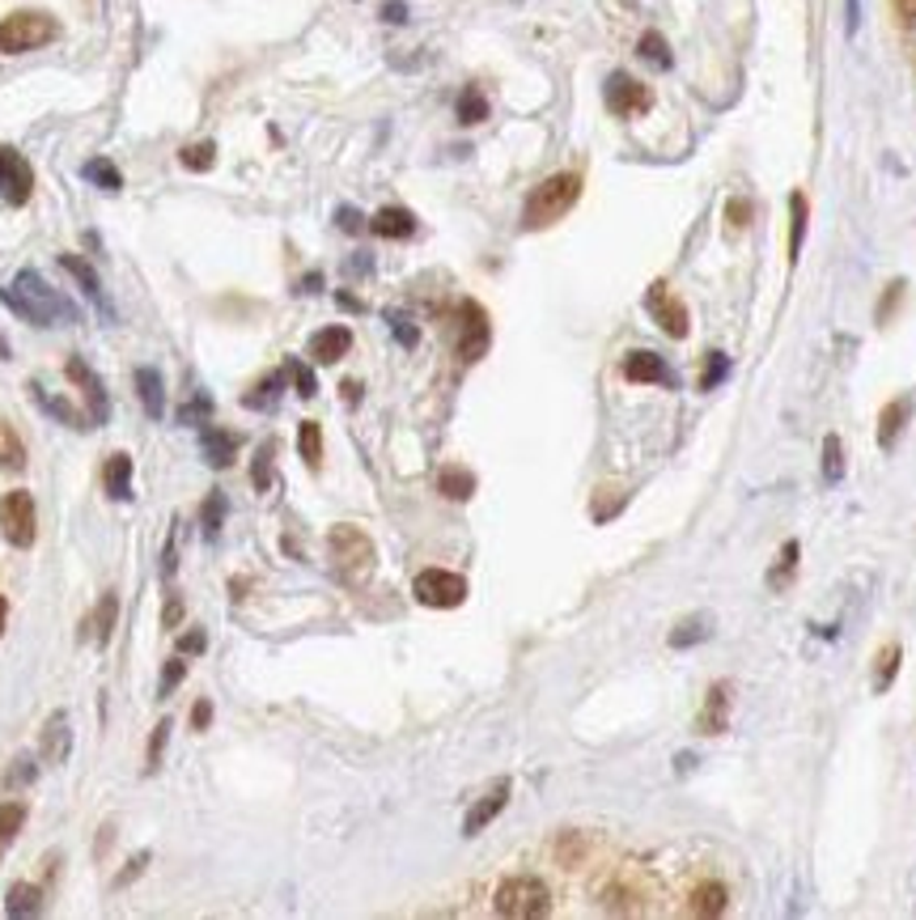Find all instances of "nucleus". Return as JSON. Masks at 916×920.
Instances as JSON below:
<instances>
[{
  "instance_id": "43",
  "label": "nucleus",
  "mask_w": 916,
  "mask_h": 920,
  "mask_svg": "<svg viewBox=\"0 0 916 920\" xmlns=\"http://www.w3.org/2000/svg\"><path fill=\"white\" fill-rule=\"evenodd\" d=\"M797 552H802V547H797V539H790L785 547H781V556H776V565H772V573H769V586H781V582L794 573V568H797Z\"/></svg>"
},
{
  "instance_id": "34",
  "label": "nucleus",
  "mask_w": 916,
  "mask_h": 920,
  "mask_svg": "<svg viewBox=\"0 0 916 920\" xmlns=\"http://www.w3.org/2000/svg\"><path fill=\"white\" fill-rule=\"evenodd\" d=\"M81 174H85L90 183H98L102 191H120L123 188L120 170H115V162H106V158H90V162L81 165Z\"/></svg>"
},
{
  "instance_id": "20",
  "label": "nucleus",
  "mask_w": 916,
  "mask_h": 920,
  "mask_svg": "<svg viewBox=\"0 0 916 920\" xmlns=\"http://www.w3.org/2000/svg\"><path fill=\"white\" fill-rule=\"evenodd\" d=\"M369 230H374L378 237H411L416 234V216H411L408 209H399V204H386V209L374 213Z\"/></svg>"
},
{
  "instance_id": "7",
  "label": "nucleus",
  "mask_w": 916,
  "mask_h": 920,
  "mask_svg": "<svg viewBox=\"0 0 916 920\" xmlns=\"http://www.w3.org/2000/svg\"><path fill=\"white\" fill-rule=\"evenodd\" d=\"M411 594H416V603H425V607L450 611V607H458V603L467 598V582H462L458 573H446V568H425V573L411 582Z\"/></svg>"
},
{
  "instance_id": "30",
  "label": "nucleus",
  "mask_w": 916,
  "mask_h": 920,
  "mask_svg": "<svg viewBox=\"0 0 916 920\" xmlns=\"http://www.w3.org/2000/svg\"><path fill=\"white\" fill-rule=\"evenodd\" d=\"M297 449H302V458H306L311 472L323 467V428L314 425V421H302L297 425Z\"/></svg>"
},
{
  "instance_id": "27",
  "label": "nucleus",
  "mask_w": 916,
  "mask_h": 920,
  "mask_svg": "<svg viewBox=\"0 0 916 920\" xmlns=\"http://www.w3.org/2000/svg\"><path fill=\"white\" fill-rule=\"evenodd\" d=\"M43 908V891L34 887V882H18L13 891H9V899H4V912L9 917H34Z\"/></svg>"
},
{
  "instance_id": "9",
  "label": "nucleus",
  "mask_w": 916,
  "mask_h": 920,
  "mask_svg": "<svg viewBox=\"0 0 916 920\" xmlns=\"http://www.w3.org/2000/svg\"><path fill=\"white\" fill-rule=\"evenodd\" d=\"M603 908L607 912H645L650 908V882H641L637 870L611 873V882L603 887Z\"/></svg>"
},
{
  "instance_id": "54",
  "label": "nucleus",
  "mask_w": 916,
  "mask_h": 920,
  "mask_svg": "<svg viewBox=\"0 0 916 920\" xmlns=\"http://www.w3.org/2000/svg\"><path fill=\"white\" fill-rule=\"evenodd\" d=\"M390 327H395V335L404 340V348H411V344H416V327H411L408 319H399V314H390Z\"/></svg>"
},
{
  "instance_id": "58",
  "label": "nucleus",
  "mask_w": 916,
  "mask_h": 920,
  "mask_svg": "<svg viewBox=\"0 0 916 920\" xmlns=\"http://www.w3.org/2000/svg\"><path fill=\"white\" fill-rule=\"evenodd\" d=\"M383 18H386V22H408V9H404V0H386Z\"/></svg>"
},
{
  "instance_id": "28",
  "label": "nucleus",
  "mask_w": 916,
  "mask_h": 920,
  "mask_svg": "<svg viewBox=\"0 0 916 920\" xmlns=\"http://www.w3.org/2000/svg\"><path fill=\"white\" fill-rule=\"evenodd\" d=\"M43 756L51 759V764H60V759L69 756V717L64 712H55L48 721V734H43Z\"/></svg>"
},
{
  "instance_id": "14",
  "label": "nucleus",
  "mask_w": 916,
  "mask_h": 920,
  "mask_svg": "<svg viewBox=\"0 0 916 920\" xmlns=\"http://www.w3.org/2000/svg\"><path fill=\"white\" fill-rule=\"evenodd\" d=\"M69 378H73L77 386L85 391V400H90V412H94V421L102 425V421H106V412H111L102 378H98V374L90 370V365H85V361H81V356H73V361H69Z\"/></svg>"
},
{
  "instance_id": "22",
  "label": "nucleus",
  "mask_w": 916,
  "mask_h": 920,
  "mask_svg": "<svg viewBox=\"0 0 916 920\" xmlns=\"http://www.w3.org/2000/svg\"><path fill=\"white\" fill-rule=\"evenodd\" d=\"M60 267H64V272H69V276H73V281L81 284V289H85L90 297H94L98 306H102V314L111 319V306H106V297H102V281H98L94 267L81 260V255H60Z\"/></svg>"
},
{
  "instance_id": "55",
  "label": "nucleus",
  "mask_w": 916,
  "mask_h": 920,
  "mask_svg": "<svg viewBox=\"0 0 916 920\" xmlns=\"http://www.w3.org/2000/svg\"><path fill=\"white\" fill-rule=\"evenodd\" d=\"M208 721H213V705H208V700H195L192 726H195V730H208Z\"/></svg>"
},
{
  "instance_id": "48",
  "label": "nucleus",
  "mask_w": 916,
  "mask_h": 920,
  "mask_svg": "<svg viewBox=\"0 0 916 920\" xmlns=\"http://www.w3.org/2000/svg\"><path fill=\"white\" fill-rule=\"evenodd\" d=\"M586 852V840H581L578 831H569V836H560V845H556V857L564 861V866H578V857Z\"/></svg>"
},
{
  "instance_id": "4",
  "label": "nucleus",
  "mask_w": 916,
  "mask_h": 920,
  "mask_svg": "<svg viewBox=\"0 0 916 920\" xmlns=\"http://www.w3.org/2000/svg\"><path fill=\"white\" fill-rule=\"evenodd\" d=\"M492 908H497V917H513V920L548 917L552 912V891L539 878H531V873H518V878H506L497 887Z\"/></svg>"
},
{
  "instance_id": "51",
  "label": "nucleus",
  "mask_w": 916,
  "mask_h": 920,
  "mask_svg": "<svg viewBox=\"0 0 916 920\" xmlns=\"http://www.w3.org/2000/svg\"><path fill=\"white\" fill-rule=\"evenodd\" d=\"M204 649H208V637H204L200 628H195V633H183V637H179V654H204Z\"/></svg>"
},
{
  "instance_id": "49",
  "label": "nucleus",
  "mask_w": 916,
  "mask_h": 920,
  "mask_svg": "<svg viewBox=\"0 0 916 920\" xmlns=\"http://www.w3.org/2000/svg\"><path fill=\"white\" fill-rule=\"evenodd\" d=\"M183 675H187V661H183V658H170V661H166V670H162V696H170L174 687L183 684Z\"/></svg>"
},
{
  "instance_id": "47",
  "label": "nucleus",
  "mask_w": 916,
  "mask_h": 920,
  "mask_svg": "<svg viewBox=\"0 0 916 920\" xmlns=\"http://www.w3.org/2000/svg\"><path fill=\"white\" fill-rule=\"evenodd\" d=\"M704 637H709L704 619H688V624H679V633H671V645L683 649V645H696V640H704Z\"/></svg>"
},
{
  "instance_id": "33",
  "label": "nucleus",
  "mask_w": 916,
  "mask_h": 920,
  "mask_svg": "<svg viewBox=\"0 0 916 920\" xmlns=\"http://www.w3.org/2000/svg\"><path fill=\"white\" fill-rule=\"evenodd\" d=\"M725 705H730V691H725V687H713V691H709V708H704V717H700V730L722 734L725 730Z\"/></svg>"
},
{
  "instance_id": "59",
  "label": "nucleus",
  "mask_w": 916,
  "mask_h": 920,
  "mask_svg": "<svg viewBox=\"0 0 916 920\" xmlns=\"http://www.w3.org/2000/svg\"><path fill=\"white\" fill-rule=\"evenodd\" d=\"M179 619H183V603H179V598H170V603H166V615H162V624H166V628H174Z\"/></svg>"
},
{
  "instance_id": "39",
  "label": "nucleus",
  "mask_w": 916,
  "mask_h": 920,
  "mask_svg": "<svg viewBox=\"0 0 916 920\" xmlns=\"http://www.w3.org/2000/svg\"><path fill=\"white\" fill-rule=\"evenodd\" d=\"M899 645H887L883 654H878V666H874V691H887V687L895 684V670H899Z\"/></svg>"
},
{
  "instance_id": "46",
  "label": "nucleus",
  "mask_w": 916,
  "mask_h": 920,
  "mask_svg": "<svg viewBox=\"0 0 916 920\" xmlns=\"http://www.w3.org/2000/svg\"><path fill=\"white\" fill-rule=\"evenodd\" d=\"M208 412H213V400H208V395H195L192 403H183V412H179V425H195V421L204 425V421H208Z\"/></svg>"
},
{
  "instance_id": "25",
  "label": "nucleus",
  "mask_w": 916,
  "mask_h": 920,
  "mask_svg": "<svg viewBox=\"0 0 916 920\" xmlns=\"http://www.w3.org/2000/svg\"><path fill=\"white\" fill-rule=\"evenodd\" d=\"M30 395L39 400V407H43V412H51L55 421H64L69 428H90V421H85V416L77 412L73 403H69V400H51V395L43 391V386H39V382H30Z\"/></svg>"
},
{
  "instance_id": "19",
  "label": "nucleus",
  "mask_w": 916,
  "mask_h": 920,
  "mask_svg": "<svg viewBox=\"0 0 916 920\" xmlns=\"http://www.w3.org/2000/svg\"><path fill=\"white\" fill-rule=\"evenodd\" d=\"M102 488L111 501H128L132 496V454H111L102 467Z\"/></svg>"
},
{
  "instance_id": "56",
  "label": "nucleus",
  "mask_w": 916,
  "mask_h": 920,
  "mask_svg": "<svg viewBox=\"0 0 916 920\" xmlns=\"http://www.w3.org/2000/svg\"><path fill=\"white\" fill-rule=\"evenodd\" d=\"M747 216H751L747 200H734V204H730V225H734V230H743V225H747Z\"/></svg>"
},
{
  "instance_id": "50",
  "label": "nucleus",
  "mask_w": 916,
  "mask_h": 920,
  "mask_svg": "<svg viewBox=\"0 0 916 920\" xmlns=\"http://www.w3.org/2000/svg\"><path fill=\"white\" fill-rule=\"evenodd\" d=\"M251 479H255V488H259V493L272 484V446L259 449V458H255V475H251Z\"/></svg>"
},
{
  "instance_id": "21",
  "label": "nucleus",
  "mask_w": 916,
  "mask_h": 920,
  "mask_svg": "<svg viewBox=\"0 0 916 920\" xmlns=\"http://www.w3.org/2000/svg\"><path fill=\"white\" fill-rule=\"evenodd\" d=\"M908 416H913V403H908V400L887 403V407H883V416H878V446L892 449L895 442H899L904 425H908Z\"/></svg>"
},
{
  "instance_id": "57",
  "label": "nucleus",
  "mask_w": 916,
  "mask_h": 920,
  "mask_svg": "<svg viewBox=\"0 0 916 920\" xmlns=\"http://www.w3.org/2000/svg\"><path fill=\"white\" fill-rule=\"evenodd\" d=\"M174 552H179V526L170 530V547L166 556H162V577H174Z\"/></svg>"
},
{
  "instance_id": "10",
  "label": "nucleus",
  "mask_w": 916,
  "mask_h": 920,
  "mask_svg": "<svg viewBox=\"0 0 916 920\" xmlns=\"http://www.w3.org/2000/svg\"><path fill=\"white\" fill-rule=\"evenodd\" d=\"M650 90L637 77H628V72H611L607 77V107L615 115H641V111H650Z\"/></svg>"
},
{
  "instance_id": "26",
  "label": "nucleus",
  "mask_w": 916,
  "mask_h": 920,
  "mask_svg": "<svg viewBox=\"0 0 916 920\" xmlns=\"http://www.w3.org/2000/svg\"><path fill=\"white\" fill-rule=\"evenodd\" d=\"M0 467L4 472H22L26 467V442L9 421H0Z\"/></svg>"
},
{
  "instance_id": "6",
  "label": "nucleus",
  "mask_w": 916,
  "mask_h": 920,
  "mask_svg": "<svg viewBox=\"0 0 916 920\" xmlns=\"http://www.w3.org/2000/svg\"><path fill=\"white\" fill-rule=\"evenodd\" d=\"M0 535L13 547H30L39 535V514L30 493H4L0 496Z\"/></svg>"
},
{
  "instance_id": "60",
  "label": "nucleus",
  "mask_w": 916,
  "mask_h": 920,
  "mask_svg": "<svg viewBox=\"0 0 916 920\" xmlns=\"http://www.w3.org/2000/svg\"><path fill=\"white\" fill-rule=\"evenodd\" d=\"M336 302H339V306H348V310H362V302H357L353 293H336Z\"/></svg>"
},
{
  "instance_id": "40",
  "label": "nucleus",
  "mask_w": 916,
  "mask_h": 920,
  "mask_svg": "<svg viewBox=\"0 0 916 920\" xmlns=\"http://www.w3.org/2000/svg\"><path fill=\"white\" fill-rule=\"evenodd\" d=\"M823 475H827V484H841L844 479V449L836 433L823 437Z\"/></svg>"
},
{
  "instance_id": "35",
  "label": "nucleus",
  "mask_w": 916,
  "mask_h": 920,
  "mask_svg": "<svg viewBox=\"0 0 916 920\" xmlns=\"http://www.w3.org/2000/svg\"><path fill=\"white\" fill-rule=\"evenodd\" d=\"M484 119H488V98H484L476 85H467V90L458 94V123L471 128V123H484Z\"/></svg>"
},
{
  "instance_id": "15",
  "label": "nucleus",
  "mask_w": 916,
  "mask_h": 920,
  "mask_svg": "<svg viewBox=\"0 0 916 920\" xmlns=\"http://www.w3.org/2000/svg\"><path fill=\"white\" fill-rule=\"evenodd\" d=\"M200 449H204L208 467H217V472H221V467H230V463H234V454H238V433L204 425V428H200Z\"/></svg>"
},
{
  "instance_id": "37",
  "label": "nucleus",
  "mask_w": 916,
  "mask_h": 920,
  "mask_svg": "<svg viewBox=\"0 0 916 920\" xmlns=\"http://www.w3.org/2000/svg\"><path fill=\"white\" fill-rule=\"evenodd\" d=\"M26 823V806L22 802H4L0 806V852L13 845V836L22 831Z\"/></svg>"
},
{
  "instance_id": "31",
  "label": "nucleus",
  "mask_w": 916,
  "mask_h": 920,
  "mask_svg": "<svg viewBox=\"0 0 916 920\" xmlns=\"http://www.w3.org/2000/svg\"><path fill=\"white\" fill-rule=\"evenodd\" d=\"M790 213H794V225H790V260L797 263V255H802V242H806V216H811V209H806V195H802V191L790 195Z\"/></svg>"
},
{
  "instance_id": "63",
  "label": "nucleus",
  "mask_w": 916,
  "mask_h": 920,
  "mask_svg": "<svg viewBox=\"0 0 916 920\" xmlns=\"http://www.w3.org/2000/svg\"><path fill=\"white\" fill-rule=\"evenodd\" d=\"M9 356H13V348H9V340L0 335V361H9Z\"/></svg>"
},
{
  "instance_id": "36",
  "label": "nucleus",
  "mask_w": 916,
  "mask_h": 920,
  "mask_svg": "<svg viewBox=\"0 0 916 920\" xmlns=\"http://www.w3.org/2000/svg\"><path fill=\"white\" fill-rule=\"evenodd\" d=\"M637 51H641V60H650L653 69H671L675 64V55H671V48H666V39L662 34H641V43H637Z\"/></svg>"
},
{
  "instance_id": "29",
  "label": "nucleus",
  "mask_w": 916,
  "mask_h": 920,
  "mask_svg": "<svg viewBox=\"0 0 916 920\" xmlns=\"http://www.w3.org/2000/svg\"><path fill=\"white\" fill-rule=\"evenodd\" d=\"M437 488H441V496H450V501H471L476 475L462 472V467H446V472L437 475Z\"/></svg>"
},
{
  "instance_id": "1",
  "label": "nucleus",
  "mask_w": 916,
  "mask_h": 920,
  "mask_svg": "<svg viewBox=\"0 0 916 920\" xmlns=\"http://www.w3.org/2000/svg\"><path fill=\"white\" fill-rule=\"evenodd\" d=\"M0 302L13 310L18 319L34 323V327H60V323H81V310L60 293L51 289L34 267H22L18 281L9 289H0Z\"/></svg>"
},
{
  "instance_id": "17",
  "label": "nucleus",
  "mask_w": 916,
  "mask_h": 920,
  "mask_svg": "<svg viewBox=\"0 0 916 920\" xmlns=\"http://www.w3.org/2000/svg\"><path fill=\"white\" fill-rule=\"evenodd\" d=\"M348 348H353V331L348 327H323L311 335V356L318 365H336Z\"/></svg>"
},
{
  "instance_id": "32",
  "label": "nucleus",
  "mask_w": 916,
  "mask_h": 920,
  "mask_svg": "<svg viewBox=\"0 0 916 920\" xmlns=\"http://www.w3.org/2000/svg\"><path fill=\"white\" fill-rule=\"evenodd\" d=\"M281 391H285V370H281V374H267V378L259 382L242 403L255 407V412H259V407H276V403H281Z\"/></svg>"
},
{
  "instance_id": "24",
  "label": "nucleus",
  "mask_w": 916,
  "mask_h": 920,
  "mask_svg": "<svg viewBox=\"0 0 916 920\" xmlns=\"http://www.w3.org/2000/svg\"><path fill=\"white\" fill-rule=\"evenodd\" d=\"M115 619H120V598H115V590H106L102 594V603H98V611L90 615V637H94L98 645H106L111 633H115Z\"/></svg>"
},
{
  "instance_id": "61",
  "label": "nucleus",
  "mask_w": 916,
  "mask_h": 920,
  "mask_svg": "<svg viewBox=\"0 0 916 920\" xmlns=\"http://www.w3.org/2000/svg\"><path fill=\"white\" fill-rule=\"evenodd\" d=\"M848 30H857V0H848Z\"/></svg>"
},
{
  "instance_id": "18",
  "label": "nucleus",
  "mask_w": 916,
  "mask_h": 920,
  "mask_svg": "<svg viewBox=\"0 0 916 920\" xmlns=\"http://www.w3.org/2000/svg\"><path fill=\"white\" fill-rule=\"evenodd\" d=\"M136 395H141V407H145L149 421H162V412H166V382H162L157 370H149V365L136 370Z\"/></svg>"
},
{
  "instance_id": "2",
  "label": "nucleus",
  "mask_w": 916,
  "mask_h": 920,
  "mask_svg": "<svg viewBox=\"0 0 916 920\" xmlns=\"http://www.w3.org/2000/svg\"><path fill=\"white\" fill-rule=\"evenodd\" d=\"M578 200H581V174L578 170H560V174L543 179V183L527 195L522 225H527V230H548V225H556Z\"/></svg>"
},
{
  "instance_id": "3",
  "label": "nucleus",
  "mask_w": 916,
  "mask_h": 920,
  "mask_svg": "<svg viewBox=\"0 0 916 920\" xmlns=\"http://www.w3.org/2000/svg\"><path fill=\"white\" fill-rule=\"evenodd\" d=\"M51 39H60V22L51 13L39 9H22V13H9L0 22V55H22V51L48 48Z\"/></svg>"
},
{
  "instance_id": "8",
  "label": "nucleus",
  "mask_w": 916,
  "mask_h": 920,
  "mask_svg": "<svg viewBox=\"0 0 916 920\" xmlns=\"http://www.w3.org/2000/svg\"><path fill=\"white\" fill-rule=\"evenodd\" d=\"M30 191H34V170H30V162H26L18 149L0 144V200L13 204V209H22L26 200H30Z\"/></svg>"
},
{
  "instance_id": "12",
  "label": "nucleus",
  "mask_w": 916,
  "mask_h": 920,
  "mask_svg": "<svg viewBox=\"0 0 916 920\" xmlns=\"http://www.w3.org/2000/svg\"><path fill=\"white\" fill-rule=\"evenodd\" d=\"M645 306H650V314L658 319V327L666 331L671 340H683V335H688V327H692V323H688V306H683L679 297H671V289H666L662 281L650 289Z\"/></svg>"
},
{
  "instance_id": "38",
  "label": "nucleus",
  "mask_w": 916,
  "mask_h": 920,
  "mask_svg": "<svg viewBox=\"0 0 916 920\" xmlns=\"http://www.w3.org/2000/svg\"><path fill=\"white\" fill-rule=\"evenodd\" d=\"M179 162L187 165V170H213V162H217V144L213 141L183 144V149H179Z\"/></svg>"
},
{
  "instance_id": "45",
  "label": "nucleus",
  "mask_w": 916,
  "mask_h": 920,
  "mask_svg": "<svg viewBox=\"0 0 916 920\" xmlns=\"http://www.w3.org/2000/svg\"><path fill=\"white\" fill-rule=\"evenodd\" d=\"M725 374H730V361H725L722 353H709V361H704V374H700V391H713L717 382H725Z\"/></svg>"
},
{
  "instance_id": "13",
  "label": "nucleus",
  "mask_w": 916,
  "mask_h": 920,
  "mask_svg": "<svg viewBox=\"0 0 916 920\" xmlns=\"http://www.w3.org/2000/svg\"><path fill=\"white\" fill-rule=\"evenodd\" d=\"M506 802H509V780H501V785H492L488 793H484L480 802L467 810V819H462V836H480L484 827L492 823L501 810H506Z\"/></svg>"
},
{
  "instance_id": "41",
  "label": "nucleus",
  "mask_w": 916,
  "mask_h": 920,
  "mask_svg": "<svg viewBox=\"0 0 916 920\" xmlns=\"http://www.w3.org/2000/svg\"><path fill=\"white\" fill-rule=\"evenodd\" d=\"M285 378L297 386V395H302V400H314V395H318V382H314V374H311V365H306V361H297V356H293L289 365H285Z\"/></svg>"
},
{
  "instance_id": "5",
  "label": "nucleus",
  "mask_w": 916,
  "mask_h": 920,
  "mask_svg": "<svg viewBox=\"0 0 916 920\" xmlns=\"http://www.w3.org/2000/svg\"><path fill=\"white\" fill-rule=\"evenodd\" d=\"M327 547H332V560H336V568L348 582H362L365 573L374 568V543L357 526H336L327 535Z\"/></svg>"
},
{
  "instance_id": "23",
  "label": "nucleus",
  "mask_w": 916,
  "mask_h": 920,
  "mask_svg": "<svg viewBox=\"0 0 916 920\" xmlns=\"http://www.w3.org/2000/svg\"><path fill=\"white\" fill-rule=\"evenodd\" d=\"M688 912L692 917H722L725 912V887L722 882H700L692 899H688Z\"/></svg>"
},
{
  "instance_id": "62",
  "label": "nucleus",
  "mask_w": 916,
  "mask_h": 920,
  "mask_svg": "<svg viewBox=\"0 0 916 920\" xmlns=\"http://www.w3.org/2000/svg\"><path fill=\"white\" fill-rule=\"evenodd\" d=\"M4 619H9V603L0 598V637H4Z\"/></svg>"
},
{
  "instance_id": "11",
  "label": "nucleus",
  "mask_w": 916,
  "mask_h": 920,
  "mask_svg": "<svg viewBox=\"0 0 916 920\" xmlns=\"http://www.w3.org/2000/svg\"><path fill=\"white\" fill-rule=\"evenodd\" d=\"M458 319H462V331H458V356L471 365L488 353V314L476 302H462L458 306Z\"/></svg>"
},
{
  "instance_id": "53",
  "label": "nucleus",
  "mask_w": 916,
  "mask_h": 920,
  "mask_svg": "<svg viewBox=\"0 0 916 920\" xmlns=\"http://www.w3.org/2000/svg\"><path fill=\"white\" fill-rule=\"evenodd\" d=\"M892 4H895V18H899V26L916 30V0H892Z\"/></svg>"
},
{
  "instance_id": "44",
  "label": "nucleus",
  "mask_w": 916,
  "mask_h": 920,
  "mask_svg": "<svg viewBox=\"0 0 916 920\" xmlns=\"http://www.w3.org/2000/svg\"><path fill=\"white\" fill-rule=\"evenodd\" d=\"M166 742H170V721H162V726H153V738H149L145 772H157V764H162V751H166Z\"/></svg>"
},
{
  "instance_id": "42",
  "label": "nucleus",
  "mask_w": 916,
  "mask_h": 920,
  "mask_svg": "<svg viewBox=\"0 0 916 920\" xmlns=\"http://www.w3.org/2000/svg\"><path fill=\"white\" fill-rule=\"evenodd\" d=\"M200 522H204V535H208V539H217L221 522H225V496L221 493L208 496V501H204V509H200Z\"/></svg>"
},
{
  "instance_id": "52",
  "label": "nucleus",
  "mask_w": 916,
  "mask_h": 920,
  "mask_svg": "<svg viewBox=\"0 0 916 920\" xmlns=\"http://www.w3.org/2000/svg\"><path fill=\"white\" fill-rule=\"evenodd\" d=\"M336 221H339V230H348V234H362V230H365L362 213H357V209H348V204H344V209L336 213Z\"/></svg>"
},
{
  "instance_id": "16",
  "label": "nucleus",
  "mask_w": 916,
  "mask_h": 920,
  "mask_svg": "<svg viewBox=\"0 0 916 920\" xmlns=\"http://www.w3.org/2000/svg\"><path fill=\"white\" fill-rule=\"evenodd\" d=\"M624 378L628 382H650V386H666V382H671V370H666V361H662L658 353L637 348V353L624 356Z\"/></svg>"
}]
</instances>
